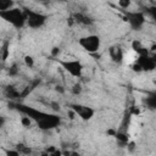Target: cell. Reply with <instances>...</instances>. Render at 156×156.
Masks as SVG:
<instances>
[{
    "label": "cell",
    "mask_w": 156,
    "mask_h": 156,
    "mask_svg": "<svg viewBox=\"0 0 156 156\" xmlns=\"http://www.w3.org/2000/svg\"><path fill=\"white\" fill-rule=\"evenodd\" d=\"M9 106H11V108L16 110L21 115L30 118L32 122L35 123L40 130H44V132L51 130V129L57 128L61 124V117L57 113L45 112V111H41L39 108H35L33 106H29L23 102H18V101H12Z\"/></svg>",
    "instance_id": "6da1fadb"
},
{
    "label": "cell",
    "mask_w": 156,
    "mask_h": 156,
    "mask_svg": "<svg viewBox=\"0 0 156 156\" xmlns=\"http://www.w3.org/2000/svg\"><path fill=\"white\" fill-rule=\"evenodd\" d=\"M0 18L6 23L11 24L16 29H21L26 26V16L23 9L21 7H12L5 11H0Z\"/></svg>",
    "instance_id": "7a4b0ae2"
},
{
    "label": "cell",
    "mask_w": 156,
    "mask_h": 156,
    "mask_svg": "<svg viewBox=\"0 0 156 156\" xmlns=\"http://www.w3.org/2000/svg\"><path fill=\"white\" fill-rule=\"evenodd\" d=\"M24 16H26V26H28L32 29H39L41 27L45 26L46 21H48V15L40 12V11H35L32 9H23Z\"/></svg>",
    "instance_id": "3957f363"
},
{
    "label": "cell",
    "mask_w": 156,
    "mask_h": 156,
    "mask_svg": "<svg viewBox=\"0 0 156 156\" xmlns=\"http://www.w3.org/2000/svg\"><path fill=\"white\" fill-rule=\"evenodd\" d=\"M123 12V20L129 24V27L134 30H140L145 22H146V16L143 11H122Z\"/></svg>",
    "instance_id": "277c9868"
},
{
    "label": "cell",
    "mask_w": 156,
    "mask_h": 156,
    "mask_svg": "<svg viewBox=\"0 0 156 156\" xmlns=\"http://www.w3.org/2000/svg\"><path fill=\"white\" fill-rule=\"evenodd\" d=\"M78 45L89 54H95L101 48V38L98 34L83 35L78 39Z\"/></svg>",
    "instance_id": "5b68a950"
},
{
    "label": "cell",
    "mask_w": 156,
    "mask_h": 156,
    "mask_svg": "<svg viewBox=\"0 0 156 156\" xmlns=\"http://www.w3.org/2000/svg\"><path fill=\"white\" fill-rule=\"evenodd\" d=\"M55 60L69 76H72L74 78L82 77L84 66L79 60H58V58H55Z\"/></svg>",
    "instance_id": "8992f818"
},
{
    "label": "cell",
    "mask_w": 156,
    "mask_h": 156,
    "mask_svg": "<svg viewBox=\"0 0 156 156\" xmlns=\"http://www.w3.org/2000/svg\"><path fill=\"white\" fill-rule=\"evenodd\" d=\"M69 108L77 117H79L84 122H88V121L93 119V117L95 116V110L91 106H88V105H84V104H77V102L71 104Z\"/></svg>",
    "instance_id": "52a82bcc"
},
{
    "label": "cell",
    "mask_w": 156,
    "mask_h": 156,
    "mask_svg": "<svg viewBox=\"0 0 156 156\" xmlns=\"http://www.w3.org/2000/svg\"><path fill=\"white\" fill-rule=\"evenodd\" d=\"M135 63L140 67L141 72H151L156 68V61L155 57L149 55H143V56H138Z\"/></svg>",
    "instance_id": "ba28073f"
},
{
    "label": "cell",
    "mask_w": 156,
    "mask_h": 156,
    "mask_svg": "<svg viewBox=\"0 0 156 156\" xmlns=\"http://www.w3.org/2000/svg\"><path fill=\"white\" fill-rule=\"evenodd\" d=\"M108 56L115 63H122L124 60V51L121 45L115 44L108 48Z\"/></svg>",
    "instance_id": "9c48e42d"
},
{
    "label": "cell",
    "mask_w": 156,
    "mask_h": 156,
    "mask_svg": "<svg viewBox=\"0 0 156 156\" xmlns=\"http://www.w3.org/2000/svg\"><path fill=\"white\" fill-rule=\"evenodd\" d=\"M132 49L133 51L136 52L138 56H143V55H149V49L140 41V40H133L132 41Z\"/></svg>",
    "instance_id": "30bf717a"
},
{
    "label": "cell",
    "mask_w": 156,
    "mask_h": 156,
    "mask_svg": "<svg viewBox=\"0 0 156 156\" xmlns=\"http://www.w3.org/2000/svg\"><path fill=\"white\" fill-rule=\"evenodd\" d=\"M4 95L10 100H17L21 98V91L17 88H15L13 85H7L4 89Z\"/></svg>",
    "instance_id": "8fae6325"
},
{
    "label": "cell",
    "mask_w": 156,
    "mask_h": 156,
    "mask_svg": "<svg viewBox=\"0 0 156 156\" xmlns=\"http://www.w3.org/2000/svg\"><path fill=\"white\" fill-rule=\"evenodd\" d=\"M72 20H73L76 23L84 24V26H89V24L93 23V20H91L89 16H87L85 13H82V12H77V13H74L73 17H72Z\"/></svg>",
    "instance_id": "7c38bea8"
},
{
    "label": "cell",
    "mask_w": 156,
    "mask_h": 156,
    "mask_svg": "<svg viewBox=\"0 0 156 156\" xmlns=\"http://www.w3.org/2000/svg\"><path fill=\"white\" fill-rule=\"evenodd\" d=\"M144 102L146 104L147 108L155 110V107H156V95H155V93H151L150 95H147L146 99L144 100Z\"/></svg>",
    "instance_id": "4fadbf2b"
},
{
    "label": "cell",
    "mask_w": 156,
    "mask_h": 156,
    "mask_svg": "<svg viewBox=\"0 0 156 156\" xmlns=\"http://www.w3.org/2000/svg\"><path fill=\"white\" fill-rule=\"evenodd\" d=\"M0 54H1V60L2 61H6L9 55H10V43L9 41H5L1 46V50H0Z\"/></svg>",
    "instance_id": "5bb4252c"
},
{
    "label": "cell",
    "mask_w": 156,
    "mask_h": 156,
    "mask_svg": "<svg viewBox=\"0 0 156 156\" xmlns=\"http://www.w3.org/2000/svg\"><path fill=\"white\" fill-rule=\"evenodd\" d=\"M15 7V2L12 0H0V11H5Z\"/></svg>",
    "instance_id": "9a60e30c"
},
{
    "label": "cell",
    "mask_w": 156,
    "mask_h": 156,
    "mask_svg": "<svg viewBox=\"0 0 156 156\" xmlns=\"http://www.w3.org/2000/svg\"><path fill=\"white\" fill-rule=\"evenodd\" d=\"M130 5H132V1H130V0H119V1L117 2V6L121 9V11H127V10H129Z\"/></svg>",
    "instance_id": "2e32d148"
},
{
    "label": "cell",
    "mask_w": 156,
    "mask_h": 156,
    "mask_svg": "<svg viewBox=\"0 0 156 156\" xmlns=\"http://www.w3.org/2000/svg\"><path fill=\"white\" fill-rule=\"evenodd\" d=\"M115 138L121 143V144H128V135L126 133H122V132H116L115 134Z\"/></svg>",
    "instance_id": "e0dca14e"
},
{
    "label": "cell",
    "mask_w": 156,
    "mask_h": 156,
    "mask_svg": "<svg viewBox=\"0 0 156 156\" xmlns=\"http://www.w3.org/2000/svg\"><path fill=\"white\" fill-rule=\"evenodd\" d=\"M46 151L49 152V155L50 156H63V151H61L60 149H57V147H55V146H49L48 149H46Z\"/></svg>",
    "instance_id": "ac0fdd59"
},
{
    "label": "cell",
    "mask_w": 156,
    "mask_h": 156,
    "mask_svg": "<svg viewBox=\"0 0 156 156\" xmlns=\"http://www.w3.org/2000/svg\"><path fill=\"white\" fill-rule=\"evenodd\" d=\"M23 61H24V65L27 66V67H29V68H33L34 67V58H33V56H30V55H26L24 57H23Z\"/></svg>",
    "instance_id": "d6986e66"
},
{
    "label": "cell",
    "mask_w": 156,
    "mask_h": 156,
    "mask_svg": "<svg viewBox=\"0 0 156 156\" xmlns=\"http://www.w3.org/2000/svg\"><path fill=\"white\" fill-rule=\"evenodd\" d=\"M5 156H22V154L17 149H6Z\"/></svg>",
    "instance_id": "ffe728a7"
},
{
    "label": "cell",
    "mask_w": 156,
    "mask_h": 156,
    "mask_svg": "<svg viewBox=\"0 0 156 156\" xmlns=\"http://www.w3.org/2000/svg\"><path fill=\"white\" fill-rule=\"evenodd\" d=\"M21 124L23 126V127H26V128H29L30 126H32V119L30 118H28V117H26V116H23V117H21Z\"/></svg>",
    "instance_id": "44dd1931"
},
{
    "label": "cell",
    "mask_w": 156,
    "mask_h": 156,
    "mask_svg": "<svg viewBox=\"0 0 156 156\" xmlns=\"http://www.w3.org/2000/svg\"><path fill=\"white\" fill-rule=\"evenodd\" d=\"M82 90H83V88H82L80 83H76V84L72 87V89H71L72 94H74V95H78V94H80V93H82Z\"/></svg>",
    "instance_id": "7402d4cb"
},
{
    "label": "cell",
    "mask_w": 156,
    "mask_h": 156,
    "mask_svg": "<svg viewBox=\"0 0 156 156\" xmlns=\"http://www.w3.org/2000/svg\"><path fill=\"white\" fill-rule=\"evenodd\" d=\"M22 155L23 154H30V149L28 147V146H26V145H23V144H18L17 145V147H16Z\"/></svg>",
    "instance_id": "603a6c76"
},
{
    "label": "cell",
    "mask_w": 156,
    "mask_h": 156,
    "mask_svg": "<svg viewBox=\"0 0 156 156\" xmlns=\"http://www.w3.org/2000/svg\"><path fill=\"white\" fill-rule=\"evenodd\" d=\"M60 54V48H52V50H51V55L54 56V57H57V55Z\"/></svg>",
    "instance_id": "cb8c5ba5"
},
{
    "label": "cell",
    "mask_w": 156,
    "mask_h": 156,
    "mask_svg": "<svg viewBox=\"0 0 156 156\" xmlns=\"http://www.w3.org/2000/svg\"><path fill=\"white\" fill-rule=\"evenodd\" d=\"M139 113H140V110H139L138 107L133 106V107H132V115H133V116H138Z\"/></svg>",
    "instance_id": "d4e9b609"
},
{
    "label": "cell",
    "mask_w": 156,
    "mask_h": 156,
    "mask_svg": "<svg viewBox=\"0 0 156 156\" xmlns=\"http://www.w3.org/2000/svg\"><path fill=\"white\" fill-rule=\"evenodd\" d=\"M132 69H133L134 72H141V69H140V67H139V66H138V65H136L135 62L133 63V66H132Z\"/></svg>",
    "instance_id": "484cf974"
},
{
    "label": "cell",
    "mask_w": 156,
    "mask_h": 156,
    "mask_svg": "<svg viewBox=\"0 0 156 156\" xmlns=\"http://www.w3.org/2000/svg\"><path fill=\"white\" fill-rule=\"evenodd\" d=\"M4 124H5V118L0 115V128H2V127H4Z\"/></svg>",
    "instance_id": "4316f807"
},
{
    "label": "cell",
    "mask_w": 156,
    "mask_h": 156,
    "mask_svg": "<svg viewBox=\"0 0 156 156\" xmlns=\"http://www.w3.org/2000/svg\"><path fill=\"white\" fill-rule=\"evenodd\" d=\"M39 156H50V155H49V152H48L46 150H44V151H41V152H40V155H39Z\"/></svg>",
    "instance_id": "83f0119b"
}]
</instances>
